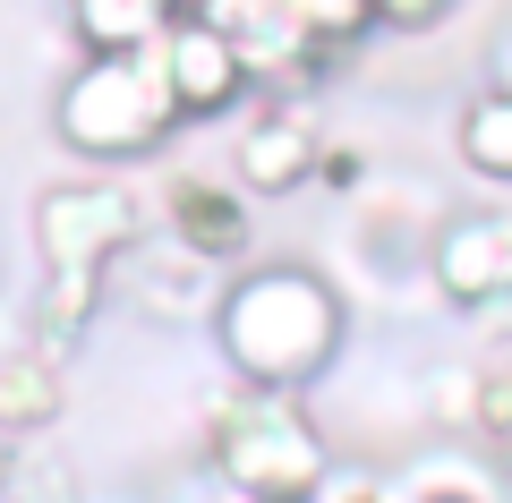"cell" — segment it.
<instances>
[{"instance_id":"obj_9","label":"cell","mask_w":512,"mask_h":503,"mask_svg":"<svg viewBox=\"0 0 512 503\" xmlns=\"http://www.w3.org/2000/svg\"><path fill=\"white\" fill-rule=\"evenodd\" d=\"M384 503H512L504 469L478 461V452H419V461H402L393 478H384Z\"/></svg>"},{"instance_id":"obj_2","label":"cell","mask_w":512,"mask_h":503,"mask_svg":"<svg viewBox=\"0 0 512 503\" xmlns=\"http://www.w3.org/2000/svg\"><path fill=\"white\" fill-rule=\"evenodd\" d=\"M171 128H180V111H171V86L146 52H77V69L52 94V137L94 171L163 154Z\"/></svg>"},{"instance_id":"obj_1","label":"cell","mask_w":512,"mask_h":503,"mask_svg":"<svg viewBox=\"0 0 512 503\" xmlns=\"http://www.w3.org/2000/svg\"><path fill=\"white\" fill-rule=\"evenodd\" d=\"M350 307L316 265H248L214 299V350L248 393H299L342 359Z\"/></svg>"},{"instance_id":"obj_13","label":"cell","mask_w":512,"mask_h":503,"mask_svg":"<svg viewBox=\"0 0 512 503\" xmlns=\"http://www.w3.org/2000/svg\"><path fill=\"white\" fill-rule=\"evenodd\" d=\"M282 18L316 43V60H333V52L376 35V0H282Z\"/></svg>"},{"instance_id":"obj_3","label":"cell","mask_w":512,"mask_h":503,"mask_svg":"<svg viewBox=\"0 0 512 503\" xmlns=\"http://www.w3.org/2000/svg\"><path fill=\"white\" fill-rule=\"evenodd\" d=\"M205 461H214V486L231 503H316L333 478L325 427L299 410V393H239L214 410V435H205Z\"/></svg>"},{"instance_id":"obj_5","label":"cell","mask_w":512,"mask_h":503,"mask_svg":"<svg viewBox=\"0 0 512 503\" xmlns=\"http://www.w3.org/2000/svg\"><path fill=\"white\" fill-rule=\"evenodd\" d=\"M427 282H436V299L470 307V316L504 307L512 299V214L504 205H487V214H444L427 231Z\"/></svg>"},{"instance_id":"obj_7","label":"cell","mask_w":512,"mask_h":503,"mask_svg":"<svg viewBox=\"0 0 512 503\" xmlns=\"http://www.w3.org/2000/svg\"><path fill=\"white\" fill-rule=\"evenodd\" d=\"M146 60L163 69L171 111H180V120H231V111L248 103V69H239V43L222 35V26L188 18V9L163 26V43H154Z\"/></svg>"},{"instance_id":"obj_16","label":"cell","mask_w":512,"mask_h":503,"mask_svg":"<svg viewBox=\"0 0 512 503\" xmlns=\"http://www.w3.org/2000/svg\"><path fill=\"white\" fill-rule=\"evenodd\" d=\"M265 9H274V0H188V18H205V26H222V35H248L256 18H265Z\"/></svg>"},{"instance_id":"obj_14","label":"cell","mask_w":512,"mask_h":503,"mask_svg":"<svg viewBox=\"0 0 512 503\" xmlns=\"http://www.w3.org/2000/svg\"><path fill=\"white\" fill-rule=\"evenodd\" d=\"M9 503H77L69 469L43 461V452H18V469H9Z\"/></svg>"},{"instance_id":"obj_20","label":"cell","mask_w":512,"mask_h":503,"mask_svg":"<svg viewBox=\"0 0 512 503\" xmlns=\"http://www.w3.org/2000/svg\"><path fill=\"white\" fill-rule=\"evenodd\" d=\"M495 60H504V86H512V26H504V43H495Z\"/></svg>"},{"instance_id":"obj_22","label":"cell","mask_w":512,"mask_h":503,"mask_svg":"<svg viewBox=\"0 0 512 503\" xmlns=\"http://www.w3.org/2000/svg\"><path fill=\"white\" fill-rule=\"evenodd\" d=\"M180 9H188V0H180Z\"/></svg>"},{"instance_id":"obj_8","label":"cell","mask_w":512,"mask_h":503,"mask_svg":"<svg viewBox=\"0 0 512 503\" xmlns=\"http://www.w3.org/2000/svg\"><path fill=\"white\" fill-rule=\"evenodd\" d=\"M248 205L256 197L231 180V171H180V180L163 188V239H180V248L205 256V265H231V256H248V239H256Z\"/></svg>"},{"instance_id":"obj_21","label":"cell","mask_w":512,"mask_h":503,"mask_svg":"<svg viewBox=\"0 0 512 503\" xmlns=\"http://www.w3.org/2000/svg\"><path fill=\"white\" fill-rule=\"evenodd\" d=\"M197 503H231V495H222V486H205V495H197Z\"/></svg>"},{"instance_id":"obj_12","label":"cell","mask_w":512,"mask_h":503,"mask_svg":"<svg viewBox=\"0 0 512 503\" xmlns=\"http://www.w3.org/2000/svg\"><path fill=\"white\" fill-rule=\"evenodd\" d=\"M453 154L470 180L487 188H512V86H478L453 120Z\"/></svg>"},{"instance_id":"obj_18","label":"cell","mask_w":512,"mask_h":503,"mask_svg":"<svg viewBox=\"0 0 512 503\" xmlns=\"http://www.w3.org/2000/svg\"><path fill=\"white\" fill-rule=\"evenodd\" d=\"M316 503H384V478H367V469H333Z\"/></svg>"},{"instance_id":"obj_4","label":"cell","mask_w":512,"mask_h":503,"mask_svg":"<svg viewBox=\"0 0 512 503\" xmlns=\"http://www.w3.org/2000/svg\"><path fill=\"white\" fill-rule=\"evenodd\" d=\"M146 197L137 188H120L111 171H86V180H52L35 197V256L43 273H103L120 265L137 239H146Z\"/></svg>"},{"instance_id":"obj_10","label":"cell","mask_w":512,"mask_h":503,"mask_svg":"<svg viewBox=\"0 0 512 503\" xmlns=\"http://www.w3.org/2000/svg\"><path fill=\"white\" fill-rule=\"evenodd\" d=\"M171 18H180V0H69L77 52H154Z\"/></svg>"},{"instance_id":"obj_19","label":"cell","mask_w":512,"mask_h":503,"mask_svg":"<svg viewBox=\"0 0 512 503\" xmlns=\"http://www.w3.org/2000/svg\"><path fill=\"white\" fill-rule=\"evenodd\" d=\"M9 469H18V444L0 435V503H9Z\"/></svg>"},{"instance_id":"obj_11","label":"cell","mask_w":512,"mask_h":503,"mask_svg":"<svg viewBox=\"0 0 512 503\" xmlns=\"http://www.w3.org/2000/svg\"><path fill=\"white\" fill-rule=\"evenodd\" d=\"M60 359L52 350H0V435H43L60 418Z\"/></svg>"},{"instance_id":"obj_6","label":"cell","mask_w":512,"mask_h":503,"mask_svg":"<svg viewBox=\"0 0 512 503\" xmlns=\"http://www.w3.org/2000/svg\"><path fill=\"white\" fill-rule=\"evenodd\" d=\"M316 154H325V137L291 94H248V120L231 137V180L248 197H299L316 180Z\"/></svg>"},{"instance_id":"obj_17","label":"cell","mask_w":512,"mask_h":503,"mask_svg":"<svg viewBox=\"0 0 512 503\" xmlns=\"http://www.w3.org/2000/svg\"><path fill=\"white\" fill-rule=\"evenodd\" d=\"M316 180H325V188H333V197H350V188H359V180H367V162H359V154H350V145H325V154H316Z\"/></svg>"},{"instance_id":"obj_15","label":"cell","mask_w":512,"mask_h":503,"mask_svg":"<svg viewBox=\"0 0 512 503\" xmlns=\"http://www.w3.org/2000/svg\"><path fill=\"white\" fill-rule=\"evenodd\" d=\"M453 9L461 0H376V26H393V35H436Z\"/></svg>"}]
</instances>
